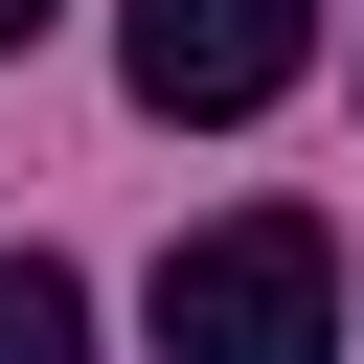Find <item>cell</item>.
Returning a JSON list of instances; mask_svg holds the SVG:
<instances>
[{"label":"cell","mask_w":364,"mask_h":364,"mask_svg":"<svg viewBox=\"0 0 364 364\" xmlns=\"http://www.w3.org/2000/svg\"><path fill=\"white\" fill-rule=\"evenodd\" d=\"M159 364H341V228L318 205H228L159 250Z\"/></svg>","instance_id":"1"},{"label":"cell","mask_w":364,"mask_h":364,"mask_svg":"<svg viewBox=\"0 0 364 364\" xmlns=\"http://www.w3.org/2000/svg\"><path fill=\"white\" fill-rule=\"evenodd\" d=\"M114 68H136V114H159V136H228V114H273V91L318 68V0H136V23H114Z\"/></svg>","instance_id":"2"},{"label":"cell","mask_w":364,"mask_h":364,"mask_svg":"<svg viewBox=\"0 0 364 364\" xmlns=\"http://www.w3.org/2000/svg\"><path fill=\"white\" fill-rule=\"evenodd\" d=\"M0 364H91V273L68 250H0Z\"/></svg>","instance_id":"3"},{"label":"cell","mask_w":364,"mask_h":364,"mask_svg":"<svg viewBox=\"0 0 364 364\" xmlns=\"http://www.w3.org/2000/svg\"><path fill=\"white\" fill-rule=\"evenodd\" d=\"M0 46H46V0H0Z\"/></svg>","instance_id":"4"}]
</instances>
